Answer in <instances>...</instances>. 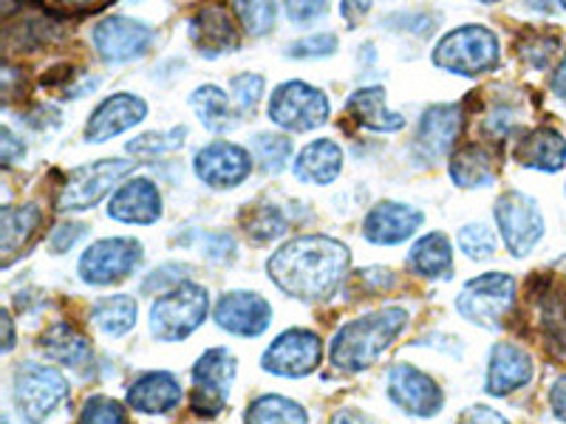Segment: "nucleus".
<instances>
[{
	"label": "nucleus",
	"instance_id": "c03bdc74",
	"mask_svg": "<svg viewBox=\"0 0 566 424\" xmlns=\"http://www.w3.org/2000/svg\"><path fill=\"white\" fill-rule=\"evenodd\" d=\"M185 272H190V266H185V264L159 266V269L150 272L148 280L142 283V292H145V295H150V292L159 289L161 295H165V292H170V289H176V286H181V283H187Z\"/></svg>",
	"mask_w": 566,
	"mask_h": 424
},
{
	"label": "nucleus",
	"instance_id": "f704fd0d",
	"mask_svg": "<svg viewBox=\"0 0 566 424\" xmlns=\"http://www.w3.org/2000/svg\"><path fill=\"white\" fill-rule=\"evenodd\" d=\"M241 226H244L250 241H255V244H270V241L281 239L290 224H286L283 212L275 204H264L241 212Z\"/></svg>",
	"mask_w": 566,
	"mask_h": 424
},
{
	"label": "nucleus",
	"instance_id": "2eb2a0df",
	"mask_svg": "<svg viewBox=\"0 0 566 424\" xmlns=\"http://www.w3.org/2000/svg\"><path fill=\"white\" fill-rule=\"evenodd\" d=\"M388 396L399 411L417 418L437 416L444 405V393L437 385V380H431L419 368L402 365V362L388 371Z\"/></svg>",
	"mask_w": 566,
	"mask_h": 424
},
{
	"label": "nucleus",
	"instance_id": "c85d7f7f",
	"mask_svg": "<svg viewBox=\"0 0 566 424\" xmlns=\"http://www.w3.org/2000/svg\"><path fill=\"white\" fill-rule=\"evenodd\" d=\"M40 348H43L49 360L60 362L65 368H74V371L91 365V360H94L88 337L77 326H71V322H54V326L45 328L43 337H40Z\"/></svg>",
	"mask_w": 566,
	"mask_h": 424
},
{
	"label": "nucleus",
	"instance_id": "4be33fe9",
	"mask_svg": "<svg viewBox=\"0 0 566 424\" xmlns=\"http://www.w3.org/2000/svg\"><path fill=\"white\" fill-rule=\"evenodd\" d=\"M185 391L170 371H148L128 388V407L145 416H161L181 405Z\"/></svg>",
	"mask_w": 566,
	"mask_h": 424
},
{
	"label": "nucleus",
	"instance_id": "6ab92c4d",
	"mask_svg": "<svg viewBox=\"0 0 566 424\" xmlns=\"http://www.w3.org/2000/svg\"><path fill=\"white\" fill-rule=\"evenodd\" d=\"M148 116V105L145 99L136 97V94H114V97H105L103 103L94 108L88 125H85V136L88 141H108L114 136L125 134L134 125H139L142 119Z\"/></svg>",
	"mask_w": 566,
	"mask_h": 424
},
{
	"label": "nucleus",
	"instance_id": "39448f33",
	"mask_svg": "<svg viewBox=\"0 0 566 424\" xmlns=\"http://www.w3.org/2000/svg\"><path fill=\"white\" fill-rule=\"evenodd\" d=\"M136 161L128 159H99L94 165H83L65 173L54 193V210L57 212H83L97 204L119 179L134 173Z\"/></svg>",
	"mask_w": 566,
	"mask_h": 424
},
{
	"label": "nucleus",
	"instance_id": "2f4dec72",
	"mask_svg": "<svg viewBox=\"0 0 566 424\" xmlns=\"http://www.w3.org/2000/svg\"><path fill=\"white\" fill-rule=\"evenodd\" d=\"M190 105L199 114L201 125L212 134H227L239 125V108L232 103V97H227V91H221L219 85H201L193 91Z\"/></svg>",
	"mask_w": 566,
	"mask_h": 424
},
{
	"label": "nucleus",
	"instance_id": "49530a36",
	"mask_svg": "<svg viewBox=\"0 0 566 424\" xmlns=\"http://www.w3.org/2000/svg\"><path fill=\"white\" fill-rule=\"evenodd\" d=\"M83 235H85L83 224H60L57 230L52 232V241H49V244H52L54 255H63V252H69L71 246L83 239Z\"/></svg>",
	"mask_w": 566,
	"mask_h": 424
},
{
	"label": "nucleus",
	"instance_id": "a19ab883",
	"mask_svg": "<svg viewBox=\"0 0 566 424\" xmlns=\"http://www.w3.org/2000/svg\"><path fill=\"white\" fill-rule=\"evenodd\" d=\"M235 18L250 34H266L275 26L277 7L275 3H235Z\"/></svg>",
	"mask_w": 566,
	"mask_h": 424
},
{
	"label": "nucleus",
	"instance_id": "5fc2aeb1",
	"mask_svg": "<svg viewBox=\"0 0 566 424\" xmlns=\"http://www.w3.org/2000/svg\"><path fill=\"white\" fill-rule=\"evenodd\" d=\"M3 328H7V342H3V351H12L14 331H12V317H9V311H3Z\"/></svg>",
	"mask_w": 566,
	"mask_h": 424
},
{
	"label": "nucleus",
	"instance_id": "473e14b6",
	"mask_svg": "<svg viewBox=\"0 0 566 424\" xmlns=\"http://www.w3.org/2000/svg\"><path fill=\"white\" fill-rule=\"evenodd\" d=\"M91 320L108 337H125L139 320V303L130 295H108L94 300Z\"/></svg>",
	"mask_w": 566,
	"mask_h": 424
},
{
	"label": "nucleus",
	"instance_id": "4c0bfd02",
	"mask_svg": "<svg viewBox=\"0 0 566 424\" xmlns=\"http://www.w3.org/2000/svg\"><path fill=\"white\" fill-rule=\"evenodd\" d=\"M459 250L470 257V261H488L495 255L499 239L488 224H468L459 230Z\"/></svg>",
	"mask_w": 566,
	"mask_h": 424
},
{
	"label": "nucleus",
	"instance_id": "864d4df0",
	"mask_svg": "<svg viewBox=\"0 0 566 424\" xmlns=\"http://www.w3.org/2000/svg\"><path fill=\"white\" fill-rule=\"evenodd\" d=\"M368 9H371V7H368V3H360V7H352V3H343V7H340V12L346 14V18H348V23H354V18H357V14H366Z\"/></svg>",
	"mask_w": 566,
	"mask_h": 424
},
{
	"label": "nucleus",
	"instance_id": "c9c22d12",
	"mask_svg": "<svg viewBox=\"0 0 566 424\" xmlns=\"http://www.w3.org/2000/svg\"><path fill=\"white\" fill-rule=\"evenodd\" d=\"M187 128H170V130H154V134H142L136 139L128 141V153L136 156V159H159V156H168L174 150H179L185 145Z\"/></svg>",
	"mask_w": 566,
	"mask_h": 424
},
{
	"label": "nucleus",
	"instance_id": "f03ea898",
	"mask_svg": "<svg viewBox=\"0 0 566 424\" xmlns=\"http://www.w3.org/2000/svg\"><path fill=\"white\" fill-rule=\"evenodd\" d=\"M406 326L408 311L399 306H388V309L348 320L346 326L337 328L328 342V360L337 371H366V368L377 365V360L391 348V342L402 335Z\"/></svg>",
	"mask_w": 566,
	"mask_h": 424
},
{
	"label": "nucleus",
	"instance_id": "dca6fc26",
	"mask_svg": "<svg viewBox=\"0 0 566 424\" xmlns=\"http://www.w3.org/2000/svg\"><path fill=\"white\" fill-rule=\"evenodd\" d=\"M193 170L199 181L212 190H230L239 187L252 173V156L235 141H210L196 153Z\"/></svg>",
	"mask_w": 566,
	"mask_h": 424
},
{
	"label": "nucleus",
	"instance_id": "a211bd4d",
	"mask_svg": "<svg viewBox=\"0 0 566 424\" xmlns=\"http://www.w3.org/2000/svg\"><path fill=\"white\" fill-rule=\"evenodd\" d=\"M533 303L538 311L541 340L558 360H566V286L555 277L533 283Z\"/></svg>",
	"mask_w": 566,
	"mask_h": 424
},
{
	"label": "nucleus",
	"instance_id": "8fccbe9b",
	"mask_svg": "<svg viewBox=\"0 0 566 424\" xmlns=\"http://www.w3.org/2000/svg\"><path fill=\"white\" fill-rule=\"evenodd\" d=\"M549 411H553L558 422L566 424V377H560L553 385V391H549Z\"/></svg>",
	"mask_w": 566,
	"mask_h": 424
},
{
	"label": "nucleus",
	"instance_id": "7ed1b4c3",
	"mask_svg": "<svg viewBox=\"0 0 566 424\" xmlns=\"http://www.w3.org/2000/svg\"><path fill=\"white\" fill-rule=\"evenodd\" d=\"M499 60H502L499 34L488 26H476V23L453 29L433 49V65L451 71V74H462V77L488 74L499 65Z\"/></svg>",
	"mask_w": 566,
	"mask_h": 424
},
{
	"label": "nucleus",
	"instance_id": "6e6552de",
	"mask_svg": "<svg viewBox=\"0 0 566 424\" xmlns=\"http://www.w3.org/2000/svg\"><path fill=\"white\" fill-rule=\"evenodd\" d=\"M493 215L499 232H502L504 246H507L513 257H527L538 246V241L544 239V232H547L538 201L530 199L522 190H507V193L499 195Z\"/></svg>",
	"mask_w": 566,
	"mask_h": 424
},
{
	"label": "nucleus",
	"instance_id": "b1692460",
	"mask_svg": "<svg viewBox=\"0 0 566 424\" xmlns=\"http://www.w3.org/2000/svg\"><path fill=\"white\" fill-rule=\"evenodd\" d=\"M190 38H193L196 49L205 57H219V54L235 52L241 43L235 20L224 7H207L193 14L190 20Z\"/></svg>",
	"mask_w": 566,
	"mask_h": 424
},
{
	"label": "nucleus",
	"instance_id": "aec40b11",
	"mask_svg": "<svg viewBox=\"0 0 566 424\" xmlns=\"http://www.w3.org/2000/svg\"><path fill=\"white\" fill-rule=\"evenodd\" d=\"M533 357L527 348L515 342H499L490 351L488 362V393L490 396H510L513 391H522L533 382Z\"/></svg>",
	"mask_w": 566,
	"mask_h": 424
},
{
	"label": "nucleus",
	"instance_id": "bb28decb",
	"mask_svg": "<svg viewBox=\"0 0 566 424\" xmlns=\"http://www.w3.org/2000/svg\"><path fill=\"white\" fill-rule=\"evenodd\" d=\"M43 224V212L34 204L3 206L0 210V252H3V266H12L14 257L32 244Z\"/></svg>",
	"mask_w": 566,
	"mask_h": 424
},
{
	"label": "nucleus",
	"instance_id": "4468645a",
	"mask_svg": "<svg viewBox=\"0 0 566 424\" xmlns=\"http://www.w3.org/2000/svg\"><path fill=\"white\" fill-rule=\"evenodd\" d=\"M462 105L444 103L424 108L417 136H413V156H417V161H422V165H437L439 159L451 153L459 134H462Z\"/></svg>",
	"mask_w": 566,
	"mask_h": 424
},
{
	"label": "nucleus",
	"instance_id": "72a5a7b5",
	"mask_svg": "<svg viewBox=\"0 0 566 424\" xmlns=\"http://www.w3.org/2000/svg\"><path fill=\"white\" fill-rule=\"evenodd\" d=\"M244 424H310V416L295 399L264 393V396L250 402L244 413Z\"/></svg>",
	"mask_w": 566,
	"mask_h": 424
},
{
	"label": "nucleus",
	"instance_id": "ea45409f",
	"mask_svg": "<svg viewBox=\"0 0 566 424\" xmlns=\"http://www.w3.org/2000/svg\"><path fill=\"white\" fill-rule=\"evenodd\" d=\"M230 97L239 108V114H252L255 105L264 97V77L261 74H239V77L230 80Z\"/></svg>",
	"mask_w": 566,
	"mask_h": 424
},
{
	"label": "nucleus",
	"instance_id": "ddd939ff",
	"mask_svg": "<svg viewBox=\"0 0 566 424\" xmlns=\"http://www.w3.org/2000/svg\"><path fill=\"white\" fill-rule=\"evenodd\" d=\"M91 43H94V49H97L105 63H130V60H139L148 54L150 43H154V29L148 23H142V20L114 14V18L99 20L94 26Z\"/></svg>",
	"mask_w": 566,
	"mask_h": 424
},
{
	"label": "nucleus",
	"instance_id": "9d476101",
	"mask_svg": "<svg viewBox=\"0 0 566 424\" xmlns=\"http://www.w3.org/2000/svg\"><path fill=\"white\" fill-rule=\"evenodd\" d=\"M235 380V353L230 348H210L193 365V393L190 407L199 416H219L230 399Z\"/></svg>",
	"mask_w": 566,
	"mask_h": 424
},
{
	"label": "nucleus",
	"instance_id": "a18cd8bd",
	"mask_svg": "<svg viewBox=\"0 0 566 424\" xmlns=\"http://www.w3.org/2000/svg\"><path fill=\"white\" fill-rule=\"evenodd\" d=\"M283 12H286V18H290L295 26H310L315 20L326 18L328 7L326 3H286Z\"/></svg>",
	"mask_w": 566,
	"mask_h": 424
},
{
	"label": "nucleus",
	"instance_id": "6e6d98bb",
	"mask_svg": "<svg viewBox=\"0 0 566 424\" xmlns=\"http://www.w3.org/2000/svg\"><path fill=\"white\" fill-rule=\"evenodd\" d=\"M564 9H566V3H564Z\"/></svg>",
	"mask_w": 566,
	"mask_h": 424
},
{
	"label": "nucleus",
	"instance_id": "412c9836",
	"mask_svg": "<svg viewBox=\"0 0 566 424\" xmlns=\"http://www.w3.org/2000/svg\"><path fill=\"white\" fill-rule=\"evenodd\" d=\"M424 215L411 204H399V201H382L374 206L363 221V235L371 244L394 246L402 244L422 226Z\"/></svg>",
	"mask_w": 566,
	"mask_h": 424
},
{
	"label": "nucleus",
	"instance_id": "f3484780",
	"mask_svg": "<svg viewBox=\"0 0 566 424\" xmlns=\"http://www.w3.org/2000/svg\"><path fill=\"white\" fill-rule=\"evenodd\" d=\"M272 322V306L258 292H227L216 303V326L227 335L258 337Z\"/></svg>",
	"mask_w": 566,
	"mask_h": 424
},
{
	"label": "nucleus",
	"instance_id": "3c124183",
	"mask_svg": "<svg viewBox=\"0 0 566 424\" xmlns=\"http://www.w3.org/2000/svg\"><path fill=\"white\" fill-rule=\"evenodd\" d=\"M553 94H555V97L566 99V54H564V60H560V65L555 68V74H553Z\"/></svg>",
	"mask_w": 566,
	"mask_h": 424
},
{
	"label": "nucleus",
	"instance_id": "a878e982",
	"mask_svg": "<svg viewBox=\"0 0 566 424\" xmlns=\"http://www.w3.org/2000/svg\"><path fill=\"white\" fill-rule=\"evenodd\" d=\"M451 179L459 187H490L499 176V150L484 141H468L451 156Z\"/></svg>",
	"mask_w": 566,
	"mask_h": 424
},
{
	"label": "nucleus",
	"instance_id": "58836bf2",
	"mask_svg": "<svg viewBox=\"0 0 566 424\" xmlns=\"http://www.w3.org/2000/svg\"><path fill=\"white\" fill-rule=\"evenodd\" d=\"M77 424H128V413L116 399L97 393V396L85 399Z\"/></svg>",
	"mask_w": 566,
	"mask_h": 424
},
{
	"label": "nucleus",
	"instance_id": "1a4fd4ad",
	"mask_svg": "<svg viewBox=\"0 0 566 424\" xmlns=\"http://www.w3.org/2000/svg\"><path fill=\"white\" fill-rule=\"evenodd\" d=\"M270 119L283 130L306 134L328 119V99L321 88L301 80L281 83L270 97Z\"/></svg>",
	"mask_w": 566,
	"mask_h": 424
},
{
	"label": "nucleus",
	"instance_id": "79ce46f5",
	"mask_svg": "<svg viewBox=\"0 0 566 424\" xmlns=\"http://www.w3.org/2000/svg\"><path fill=\"white\" fill-rule=\"evenodd\" d=\"M337 49V34L335 32H317L310 34V38H301L295 43H290L286 54L297 60H310V57H328L335 54Z\"/></svg>",
	"mask_w": 566,
	"mask_h": 424
},
{
	"label": "nucleus",
	"instance_id": "09e8293b",
	"mask_svg": "<svg viewBox=\"0 0 566 424\" xmlns=\"http://www.w3.org/2000/svg\"><path fill=\"white\" fill-rule=\"evenodd\" d=\"M0 153H3V165H14L18 159H23L27 148H23V141H18L12 130L3 128L0 130Z\"/></svg>",
	"mask_w": 566,
	"mask_h": 424
},
{
	"label": "nucleus",
	"instance_id": "423d86ee",
	"mask_svg": "<svg viewBox=\"0 0 566 424\" xmlns=\"http://www.w3.org/2000/svg\"><path fill=\"white\" fill-rule=\"evenodd\" d=\"M14 407L27 424H43L69 396V380L52 365L20 362L14 368Z\"/></svg>",
	"mask_w": 566,
	"mask_h": 424
},
{
	"label": "nucleus",
	"instance_id": "37998d69",
	"mask_svg": "<svg viewBox=\"0 0 566 424\" xmlns=\"http://www.w3.org/2000/svg\"><path fill=\"white\" fill-rule=\"evenodd\" d=\"M555 52H558V38H553V34H530V38L518 45V54L538 71L547 68L549 60L555 57Z\"/></svg>",
	"mask_w": 566,
	"mask_h": 424
},
{
	"label": "nucleus",
	"instance_id": "de8ad7c7",
	"mask_svg": "<svg viewBox=\"0 0 566 424\" xmlns=\"http://www.w3.org/2000/svg\"><path fill=\"white\" fill-rule=\"evenodd\" d=\"M459 424H510L499 411L488 405H473L459 416Z\"/></svg>",
	"mask_w": 566,
	"mask_h": 424
},
{
	"label": "nucleus",
	"instance_id": "cd10ccee",
	"mask_svg": "<svg viewBox=\"0 0 566 424\" xmlns=\"http://www.w3.org/2000/svg\"><path fill=\"white\" fill-rule=\"evenodd\" d=\"M343 170V150L337 141L317 139L310 141L301 153L295 156L292 173L303 184H332Z\"/></svg>",
	"mask_w": 566,
	"mask_h": 424
},
{
	"label": "nucleus",
	"instance_id": "f8f14e48",
	"mask_svg": "<svg viewBox=\"0 0 566 424\" xmlns=\"http://www.w3.org/2000/svg\"><path fill=\"white\" fill-rule=\"evenodd\" d=\"M142 264V244L136 239H103L80 257V277L91 286H111L134 275Z\"/></svg>",
	"mask_w": 566,
	"mask_h": 424
},
{
	"label": "nucleus",
	"instance_id": "f257e3e1",
	"mask_svg": "<svg viewBox=\"0 0 566 424\" xmlns=\"http://www.w3.org/2000/svg\"><path fill=\"white\" fill-rule=\"evenodd\" d=\"M348 269V246L328 235H301L272 252L270 280L283 295L317 303L335 295Z\"/></svg>",
	"mask_w": 566,
	"mask_h": 424
},
{
	"label": "nucleus",
	"instance_id": "393cba45",
	"mask_svg": "<svg viewBox=\"0 0 566 424\" xmlns=\"http://www.w3.org/2000/svg\"><path fill=\"white\" fill-rule=\"evenodd\" d=\"M515 161L541 173H558L566 165V139L555 128L530 130L515 141Z\"/></svg>",
	"mask_w": 566,
	"mask_h": 424
},
{
	"label": "nucleus",
	"instance_id": "9b49d317",
	"mask_svg": "<svg viewBox=\"0 0 566 424\" xmlns=\"http://www.w3.org/2000/svg\"><path fill=\"white\" fill-rule=\"evenodd\" d=\"M323 357V342L310 328H290L275 337L270 348L261 357V368L275 377L286 380H301L317 371Z\"/></svg>",
	"mask_w": 566,
	"mask_h": 424
},
{
	"label": "nucleus",
	"instance_id": "603ef678",
	"mask_svg": "<svg viewBox=\"0 0 566 424\" xmlns=\"http://www.w3.org/2000/svg\"><path fill=\"white\" fill-rule=\"evenodd\" d=\"M332 424H374V422L357 411H340L332 416Z\"/></svg>",
	"mask_w": 566,
	"mask_h": 424
},
{
	"label": "nucleus",
	"instance_id": "20e7f679",
	"mask_svg": "<svg viewBox=\"0 0 566 424\" xmlns=\"http://www.w3.org/2000/svg\"><path fill=\"white\" fill-rule=\"evenodd\" d=\"M210 295L199 283H181L150 306V335L161 342H181L207 320Z\"/></svg>",
	"mask_w": 566,
	"mask_h": 424
},
{
	"label": "nucleus",
	"instance_id": "7c9ffc66",
	"mask_svg": "<svg viewBox=\"0 0 566 424\" xmlns=\"http://www.w3.org/2000/svg\"><path fill=\"white\" fill-rule=\"evenodd\" d=\"M408 266L413 275L428 280H444L453 275V244L444 232H428L411 246Z\"/></svg>",
	"mask_w": 566,
	"mask_h": 424
},
{
	"label": "nucleus",
	"instance_id": "5701e85b",
	"mask_svg": "<svg viewBox=\"0 0 566 424\" xmlns=\"http://www.w3.org/2000/svg\"><path fill=\"white\" fill-rule=\"evenodd\" d=\"M108 215L123 224H154L161 215L159 187L150 179L125 181L114 195H111Z\"/></svg>",
	"mask_w": 566,
	"mask_h": 424
},
{
	"label": "nucleus",
	"instance_id": "0eeeda50",
	"mask_svg": "<svg viewBox=\"0 0 566 424\" xmlns=\"http://www.w3.org/2000/svg\"><path fill=\"white\" fill-rule=\"evenodd\" d=\"M515 289H518V283L507 272L479 275L462 286L457 297V311L468 322H476L482 328H499L513 309Z\"/></svg>",
	"mask_w": 566,
	"mask_h": 424
},
{
	"label": "nucleus",
	"instance_id": "c756f323",
	"mask_svg": "<svg viewBox=\"0 0 566 424\" xmlns=\"http://www.w3.org/2000/svg\"><path fill=\"white\" fill-rule=\"evenodd\" d=\"M346 110L354 123L368 130H377V134H394V130L406 128V119L388 110L386 88H380V85L354 91L346 103Z\"/></svg>",
	"mask_w": 566,
	"mask_h": 424
},
{
	"label": "nucleus",
	"instance_id": "e433bc0d",
	"mask_svg": "<svg viewBox=\"0 0 566 424\" xmlns=\"http://www.w3.org/2000/svg\"><path fill=\"white\" fill-rule=\"evenodd\" d=\"M252 153L261 161L266 173H281L292 159V139L283 134H255L252 139Z\"/></svg>",
	"mask_w": 566,
	"mask_h": 424
}]
</instances>
